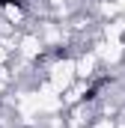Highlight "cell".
I'll use <instances>...</instances> for the list:
<instances>
[{"mask_svg": "<svg viewBox=\"0 0 125 128\" xmlns=\"http://www.w3.org/2000/svg\"><path fill=\"white\" fill-rule=\"evenodd\" d=\"M110 80H113V78H110V74H107V78H98V80H95L92 86H90V90H86V92H84V101H95V98H98V90H101V86H104V84H110Z\"/></svg>", "mask_w": 125, "mask_h": 128, "instance_id": "cell-1", "label": "cell"}, {"mask_svg": "<svg viewBox=\"0 0 125 128\" xmlns=\"http://www.w3.org/2000/svg\"><path fill=\"white\" fill-rule=\"evenodd\" d=\"M0 6H24V0H0Z\"/></svg>", "mask_w": 125, "mask_h": 128, "instance_id": "cell-2", "label": "cell"}]
</instances>
